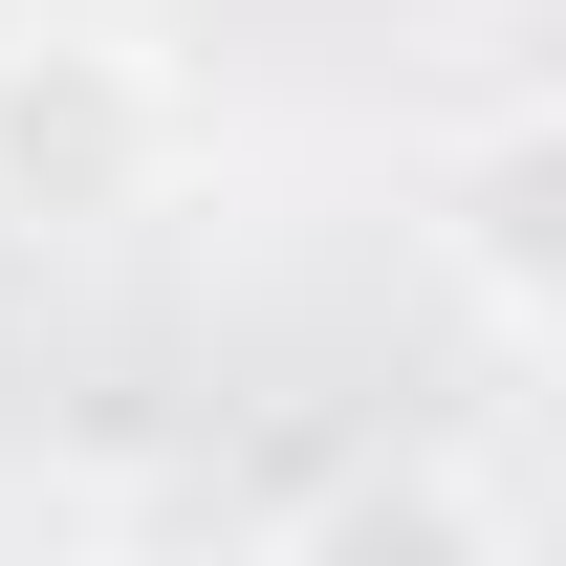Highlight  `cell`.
<instances>
[{
    "mask_svg": "<svg viewBox=\"0 0 566 566\" xmlns=\"http://www.w3.org/2000/svg\"><path fill=\"white\" fill-rule=\"evenodd\" d=\"M175 153V87L132 44H0V218H132Z\"/></svg>",
    "mask_w": 566,
    "mask_h": 566,
    "instance_id": "1",
    "label": "cell"
},
{
    "mask_svg": "<svg viewBox=\"0 0 566 566\" xmlns=\"http://www.w3.org/2000/svg\"><path fill=\"white\" fill-rule=\"evenodd\" d=\"M458 262H480V305H501V327H545V132H501V153H480Z\"/></svg>",
    "mask_w": 566,
    "mask_h": 566,
    "instance_id": "2",
    "label": "cell"
}]
</instances>
